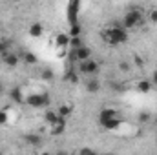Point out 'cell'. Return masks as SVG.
Listing matches in <instances>:
<instances>
[{"label": "cell", "instance_id": "cell-5", "mask_svg": "<svg viewBox=\"0 0 157 155\" xmlns=\"http://www.w3.org/2000/svg\"><path fill=\"white\" fill-rule=\"evenodd\" d=\"M91 57V49L88 47V46H78V47H71V59L75 60V62H80V60H86V59H90Z\"/></svg>", "mask_w": 157, "mask_h": 155}, {"label": "cell", "instance_id": "cell-7", "mask_svg": "<svg viewBox=\"0 0 157 155\" xmlns=\"http://www.w3.org/2000/svg\"><path fill=\"white\" fill-rule=\"evenodd\" d=\"M9 99H11L15 104H22V102H26V97H24L20 86H15L13 89H9Z\"/></svg>", "mask_w": 157, "mask_h": 155}, {"label": "cell", "instance_id": "cell-24", "mask_svg": "<svg viewBox=\"0 0 157 155\" xmlns=\"http://www.w3.org/2000/svg\"><path fill=\"white\" fill-rule=\"evenodd\" d=\"M28 142H29V144H39L40 137L39 135H29V137H28Z\"/></svg>", "mask_w": 157, "mask_h": 155}, {"label": "cell", "instance_id": "cell-14", "mask_svg": "<svg viewBox=\"0 0 157 155\" xmlns=\"http://www.w3.org/2000/svg\"><path fill=\"white\" fill-rule=\"evenodd\" d=\"M112 117H117V110H113V108H102L101 113H99V122L106 120V119H112Z\"/></svg>", "mask_w": 157, "mask_h": 155}, {"label": "cell", "instance_id": "cell-8", "mask_svg": "<svg viewBox=\"0 0 157 155\" xmlns=\"http://www.w3.org/2000/svg\"><path fill=\"white\" fill-rule=\"evenodd\" d=\"M101 126H102L104 130H110V131H113V130H119V126H122V120H121L119 117H112V119L101 120Z\"/></svg>", "mask_w": 157, "mask_h": 155}, {"label": "cell", "instance_id": "cell-32", "mask_svg": "<svg viewBox=\"0 0 157 155\" xmlns=\"http://www.w3.org/2000/svg\"><path fill=\"white\" fill-rule=\"evenodd\" d=\"M13 2H18V0H13Z\"/></svg>", "mask_w": 157, "mask_h": 155}, {"label": "cell", "instance_id": "cell-4", "mask_svg": "<svg viewBox=\"0 0 157 155\" xmlns=\"http://www.w3.org/2000/svg\"><path fill=\"white\" fill-rule=\"evenodd\" d=\"M26 104L31 106V108H37V110L39 108H46L49 104V97L46 93H31V95L26 97Z\"/></svg>", "mask_w": 157, "mask_h": 155}, {"label": "cell", "instance_id": "cell-2", "mask_svg": "<svg viewBox=\"0 0 157 155\" xmlns=\"http://www.w3.org/2000/svg\"><path fill=\"white\" fill-rule=\"evenodd\" d=\"M144 24V17L139 9H130L124 17H122V28H126L128 31L130 29H137Z\"/></svg>", "mask_w": 157, "mask_h": 155}, {"label": "cell", "instance_id": "cell-11", "mask_svg": "<svg viewBox=\"0 0 157 155\" xmlns=\"http://www.w3.org/2000/svg\"><path fill=\"white\" fill-rule=\"evenodd\" d=\"M84 86H86V91H88V93H97V91L101 89V82H99L97 78H90V80H86Z\"/></svg>", "mask_w": 157, "mask_h": 155}, {"label": "cell", "instance_id": "cell-3", "mask_svg": "<svg viewBox=\"0 0 157 155\" xmlns=\"http://www.w3.org/2000/svg\"><path fill=\"white\" fill-rule=\"evenodd\" d=\"M78 71H80L82 75H90V77H91V75H97V73L101 71V64L90 57V59L78 62Z\"/></svg>", "mask_w": 157, "mask_h": 155}, {"label": "cell", "instance_id": "cell-23", "mask_svg": "<svg viewBox=\"0 0 157 155\" xmlns=\"http://www.w3.org/2000/svg\"><path fill=\"white\" fill-rule=\"evenodd\" d=\"M148 18H150V22H152V24H157V9H152V11H150Z\"/></svg>", "mask_w": 157, "mask_h": 155}, {"label": "cell", "instance_id": "cell-6", "mask_svg": "<svg viewBox=\"0 0 157 155\" xmlns=\"http://www.w3.org/2000/svg\"><path fill=\"white\" fill-rule=\"evenodd\" d=\"M0 57H2V62L6 64V68H9V70L17 68L18 62H20V57H18L17 53H13V51H6V53H2Z\"/></svg>", "mask_w": 157, "mask_h": 155}, {"label": "cell", "instance_id": "cell-29", "mask_svg": "<svg viewBox=\"0 0 157 155\" xmlns=\"http://www.w3.org/2000/svg\"><path fill=\"white\" fill-rule=\"evenodd\" d=\"M78 153H93V150L91 148H82V150H78Z\"/></svg>", "mask_w": 157, "mask_h": 155}, {"label": "cell", "instance_id": "cell-10", "mask_svg": "<svg viewBox=\"0 0 157 155\" xmlns=\"http://www.w3.org/2000/svg\"><path fill=\"white\" fill-rule=\"evenodd\" d=\"M152 88H154V84H152L150 78H141V80L137 82V89H139L141 93H150Z\"/></svg>", "mask_w": 157, "mask_h": 155}, {"label": "cell", "instance_id": "cell-18", "mask_svg": "<svg viewBox=\"0 0 157 155\" xmlns=\"http://www.w3.org/2000/svg\"><path fill=\"white\" fill-rule=\"evenodd\" d=\"M139 122H143V124L152 122V115H150L148 112H141V113H139Z\"/></svg>", "mask_w": 157, "mask_h": 155}, {"label": "cell", "instance_id": "cell-30", "mask_svg": "<svg viewBox=\"0 0 157 155\" xmlns=\"http://www.w3.org/2000/svg\"><path fill=\"white\" fill-rule=\"evenodd\" d=\"M4 93V86H2V82H0V95Z\"/></svg>", "mask_w": 157, "mask_h": 155}, {"label": "cell", "instance_id": "cell-22", "mask_svg": "<svg viewBox=\"0 0 157 155\" xmlns=\"http://www.w3.org/2000/svg\"><path fill=\"white\" fill-rule=\"evenodd\" d=\"M66 80H68L70 84H77L78 82V75L77 73H68V75H66Z\"/></svg>", "mask_w": 157, "mask_h": 155}, {"label": "cell", "instance_id": "cell-25", "mask_svg": "<svg viewBox=\"0 0 157 155\" xmlns=\"http://www.w3.org/2000/svg\"><path fill=\"white\" fill-rule=\"evenodd\" d=\"M119 70L124 71V73H128V71H130V64H128V62H119Z\"/></svg>", "mask_w": 157, "mask_h": 155}, {"label": "cell", "instance_id": "cell-31", "mask_svg": "<svg viewBox=\"0 0 157 155\" xmlns=\"http://www.w3.org/2000/svg\"><path fill=\"white\" fill-rule=\"evenodd\" d=\"M154 126H155V128H157V115L154 117Z\"/></svg>", "mask_w": 157, "mask_h": 155}, {"label": "cell", "instance_id": "cell-12", "mask_svg": "<svg viewBox=\"0 0 157 155\" xmlns=\"http://www.w3.org/2000/svg\"><path fill=\"white\" fill-rule=\"evenodd\" d=\"M42 33H44V28H42L40 22H33V24L29 26V35H31L33 39H40Z\"/></svg>", "mask_w": 157, "mask_h": 155}, {"label": "cell", "instance_id": "cell-13", "mask_svg": "<svg viewBox=\"0 0 157 155\" xmlns=\"http://www.w3.org/2000/svg\"><path fill=\"white\" fill-rule=\"evenodd\" d=\"M70 35L68 33H59L57 37H55V44H57V47H66V46H70Z\"/></svg>", "mask_w": 157, "mask_h": 155}, {"label": "cell", "instance_id": "cell-15", "mask_svg": "<svg viewBox=\"0 0 157 155\" xmlns=\"http://www.w3.org/2000/svg\"><path fill=\"white\" fill-rule=\"evenodd\" d=\"M44 119H46V122L51 126V124H55L60 117H59V113H57V110H48V112L44 113Z\"/></svg>", "mask_w": 157, "mask_h": 155}, {"label": "cell", "instance_id": "cell-17", "mask_svg": "<svg viewBox=\"0 0 157 155\" xmlns=\"http://www.w3.org/2000/svg\"><path fill=\"white\" fill-rule=\"evenodd\" d=\"M57 113H59V117L66 119V117L71 115V106H70V104H60V106L57 108Z\"/></svg>", "mask_w": 157, "mask_h": 155}, {"label": "cell", "instance_id": "cell-27", "mask_svg": "<svg viewBox=\"0 0 157 155\" xmlns=\"http://www.w3.org/2000/svg\"><path fill=\"white\" fill-rule=\"evenodd\" d=\"M150 80H152V84H154V86H157V70L152 73V78H150Z\"/></svg>", "mask_w": 157, "mask_h": 155}, {"label": "cell", "instance_id": "cell-19", "mask_svg": "<svg viewBox=\"0 0 157 155\" xmlns=\"http://www.w3.org/2000/svg\"><path fill=\"white\" fill-rule=\"evenodd\" d=\"M55 77V73H53V70H49V68H46V70H42V78L44 80H53Z\"/></svg>", "mask_w": 157, "mask_h": 155}, {"label": "cell", "instance_id": "cell-26", "mask_svg": "<svg viewBox=\"0 0 157 155\" xmlns=\"http://www.w3.org/2000/svg\"><path fill=\"white\" fill-rule=\"evenodd\" d=\"M6 51H9V44L7 42H0V55L6 53Z\"/></svg>", "mask_w": 157, "mask_h": 155}, {"label": "cell", "instance_id": "cell-9", "mask_svg": "<svg viewBox=\"0 0 157 155\" xmlns=\"http://www.w3.org/2000/svg\"><path fill=\"white\" fill-rule=\"evenodd\" d=\"M49 128H51V133H53V135H62V133L66 131V119L60 117V119H59L55 124H51Z\"/></svg>", "mask_w": 157, "mask_h": 155}, {"label": "cell", "instance_id": "cell-1", "mask_svg": "<svg viewBox=\"0 0 157 155\" xmlns=\"http://www.w3.org/2000/svg\"><path fill=\"white\" fill-rule=\"evenodd\" d=\"M102 39L106 40L110 46H121V44H124V42H128V29L126 28H122V26H119V24H113V26H110L104 33H102Z\"/></svg>", "mask_w": 157, "mask_h": 155}, {"label": "cell", "instance_id": "cell-28", "mask_svg": "<svg viewBox=\"0 0 157 155\" xmlns=\"http://www.w3.org/2000/svg\"><path fill=\"white\" fill-rule=\"evenodd\" d=\"M133 62H135V64H137L139 68L143 66V59H141V57H135V59H133Z\"/></svg>", "mask_w": 157, "mask_h": 155}, {"label": "cell", "instance_id": "cell-21", "mask_svg": "<svg viewBox=\"0 0 157 155\" xmlns=\"http://www.w3.org/2000/svg\"><path fill=\"white\" fill-rule=\"evenodd\" d=\"M7 120H9L7 112H6V110H0V126H6V124H7Z\"/></svg>", "mask_w": 157, "mask_h": 155}, {"label": "cell", "instance_id": "cell-16", "mask_svg": "<svg viewBox=\"0 0 157 155\" xmlns=\"http://www.w3.org/2000/svg\"><path fill=\"white\" fill-rule=\"evenodd\" d=\"M22 60H24L26 64H29V66H35V64L39 62L37 55H35V53H31V51H26V53H22Z\"/></svg>", "mask_w": 157, "mask_h": 155}, {"label": "cell", "instance_id": "cell-20", "mask_svg": "<svg viewBox=\"0 0 157 155\" xmlns=\"http://www.w3.org/2000/svg\"><path fill=\"white\" fill-rule=\"evenodd\" d=\"M82 44H84V42H82V39H80V35L70 39V46H71V47H78V46H82Z\"/></svg>", "mask_w": 157, "mask_h": 155}]
</instances>
